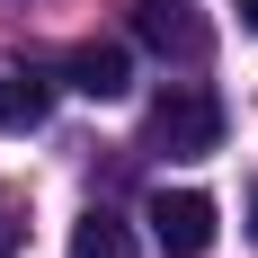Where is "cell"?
<instances>
[{
  "label": "cell",
  "instance_id": "obj_4",
  "mask_svg": "<svg viewBox=\"0 0 258 258\" xmlns=\"http://www.w3.org/2000/svg\"><path fill=\"white\" fill-rule=\"evenodd\" d=\"M134 27H143V45H160V53H187V62L205 53V27H196V18H178L169 0H143V9H134Z\"/></svg>",
  "mask_w": 258,
  "mask_h": 258
},
{
  "label": "cell",
  "instance_id": "obj_7",
  "mask_svg": "<svg viewBox=\"0 0 258 258\" xmlns=\"http://www.w3.org/2000/svg\"><path fill=\"white\" fill-rule=\"evenodd\" d=\"M0 258H18V232H9V196H0Z\"/></svg>",
  "mask_w": 258,
  "mask_h": 258
},
{
  "label": "cell",
  "instance_id": "obj_8",
  "mask_svg": "<svg viewBox=\"0 0 258 258\" xmlns=\"http://www.w3.org/2000/svg\"><path fill=\"white\" fill-rule=\"evenodd\" d=\"M240 27H249V36H258V0H240Z\"/></svg>",
  "mask_w": 258,
  "mask_h": 258
},
{
  "label": "cell",
  "instance_id": "obj_9",
  "mask_svg": "<svg viewBox=\"0 0 258 258\" xmlns=\"http://www.w3.org/2000/svg\"><path fill=\"white\" fill-rule=\"evenodd\" d=\"M249 240H258V187H249Z\"/></svg>",
  "mask_w": 258,
  "mask_h": 258
},
{
  "label": "cell",
  "instance_id": "obj_2",
  "mask_svg": "<svg viewBox=\"0 0 258 258\" xmlns=\"http://www.w3.org/2000/svg\"><path fill=\"white\" fill-rule=\"evenodd\" d=\"M143 223H152V240H160L169 258H205L214 232H223V214H214L205 187H160L152 205H143Z\"/></svg>",
  "mask_w": 258,
  "mask_h": 258
},
{
  "label": "cell",
  "instance_id": "obj_3",
  "mask_svg": "<svg viewBox=\"0 0 258 258\" xmlns=\"http://www.w3.org/2000/svg\"><path fill=\"white\" fill-rule=\"evenodd\" d=\"M62 80H72V89H80V98H125V89H134V53L125 45H80L72 53V62H62Z\"/></svg>",
  "mask_w": 258,
  "mask_h": 258
},
{
  "label": "cell",
  "instance_id": "obj_5",
  "mask_svg": "<svg viewBox=\"0 0 258 258\" xmlns=\"http://www.w3.org/2000/svg\"><path fill=\"white\" fill-rule=\"evenodd\" d=\"M45 107H53V89H45V80L0 72V134H36V125H45Z\"/></svg>",
  "mask_w": 258,
  "mask_h": 258
},
{
  "label": "cell",
  "instance_id": "obj_6",
  "mask_svg": "<svg viewBox=\"0 0 258 258\" xmlns=\"http://www.w3.org/2000/svg\"><path fill=\"white\" fill-rule=\"evenodd\" d=\"M62 258H134V232L98 205V214H80V223H72V249H62Z\"/></svg>",
  "mask_w": 258,
  "mask_h": 258
},
{
  "label": "cell",
  "instance_id": "obj_1",
  "mask_svg": "<svg viewBox=\"0 0 258 258\" xmlns=\"http://www.w3.org/2000/svg\"><path fill=\"white\" fill-rule=\"evenodd\" d=\"M152 143H160L169 160H205V152H223V98H214L205 80L160 89V98H152Z\"/></svg>",
  "mask_w": 258,
  "mask_h": 258
}]
</instances>
